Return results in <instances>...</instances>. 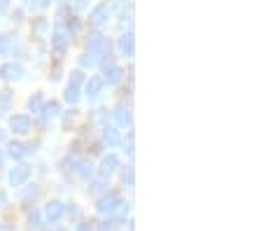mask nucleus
<instances>
[{
	"instance_id": "423d86ee",
	"label": "nucleus",
	"mask_w": 261,
	"mask_h": 231,
	"mask_svg": "<svg viewBox=\"0 0 261 231\" xmlns=\"http://www.w3.org/2000/svg\"><path fill=\"white\" fill-rule=\"evenodd\" d=\"M121 47H124V52L130 56V54H133V38H130V35H126V38L121 40Z\"/></svg>"
},
{
	"instance_id": "dca6fc26",
	"label": "nucleus",
	"mask_w": 261,
	"mask_h": 231,
	"mask_svg": "<svg viewBox=\"0 0 261 231\" xmlns=\"http://www.w3.org/2000/svg\"><path fill=\"white\" fill-rule=\"evenodd\" d=\"M59 213H61L59 203H54V208H51V206H49V217H51V215H54V217H56V215H59Z\"/></svg>"
},
{
	"instance_id": "a211bd4d",
	"label": "nucleus",
	"mask_w": 261,
	"mask_h": 231,
	"mask_svg": "<svg viewBox=\"0 0 261 231\" xmlns=\"http://www.w3.org/2000/svg\"><path fill=\"white\" fill-rule=\"evenodd\" d=\"M0 161H3V157H0Z\"/></svg>"
},
{
	"instance_id": "9b49d317",
	"label": "nucleus",
	"mask_w": 261,
	"mask_h": 231,
	"mask_svg": "<svg viewBox=\"0 0 261 231\" xmlns=\"http://www.w3.org/2000/svg\"><path fill=\"white\" fill-rule=\"evenodd\" d=\"M10 152L14 154V157H23V154H26V147H23V145H12Z\"/></svg>"
},
{
	"instance_id": "f03ea898",
	"label": "nucleus",
	"mask_w": 261,
	"mask_h": 231,
	"mask_svg": "<svg viewBox=\"0 0 261 231\" xmlns=\"http://www.w3.org/2000/svg\"><path fill=\"white\" fill-rule=\"evenodd\" d=\"M100 89H103V82H100V80H96V77H93V80H89V84H87V94L91 96V98H96V96L100 94Z\"/></svg>"
},
{
	"instance_id": "9d476101",
	"label": "nucleus",
	"mask_w": 261,
	"mask_h": 231,
	"mask_svg": "<svg viewBox=\"0 0 261 231\" xmlns=\"http://www.w3.org/2000/svg\"><path fill=\"white\" fill-rule=\"evenodd\" d=\"M117 119H119V124H128V110H124V108H119V115H117Z\"/></svg>"
},
{
	"instance_id": "f257e3e1",
	"label": "nucleus",
	"mask_w": 261,
	"mask_h": 231,
	"mask_svg": "<svg viewBox=\"0 0 261 231\" xmlns=\"http://www.w3.org/2000/svg\"><path fill=\"white\" fill-rule=\"evenodd\" d=\"M12 129H14L16 133H26L28 129H31V119H28L26 115H16L14 119H12Z\"/></svg>"
},
{
	"instance_id": "2eb2a0df",
	"label": "nucleus",
	"mask_w": 261,
	"mask_h": 231,
	"mask_svg": "<svg viewBox=\"0 0 261 231\" xmlns=\"http://www.w3.org/2000/svg\"><path fill=\"white\" fill-rule=\"evenodd\" d=\"M7 44H10V38H0V54L7 49Z\"/></svg>"
},
{
	"instance_id": "f3484780",
	"label": "nucleus",
	"mask_w": 261,
	"mask_h": 231,
	"mask_svg": "<svg viewBox=\"0 0 261 231\" xmlns=\"http://www.w3.org/2000/svg\"><path fill=\"white\" fill-rule=\"evenodd\" d=\"M3 7H7V0H0V10H3Z\"/></svg>"
},
{
	"instance_id": "0eeeda50",
	"label": "nucleus",
	"mask_w": 261,
	"mask_h": 231,
	"mask_svg": "<svg viewBox=\"0 0 261 231\" xmlns=\"http://www.w3.org/2000/svg\"><path fill=\"white\" fill-rule=\"evenodd\" d=\"M108 75H110V77H108V82H110V84H114V82H119L121 70H119V68H112V70H110Z\"/></svg>"
},
{
	"instance_id": "7ed1b4c3",
	"label": "nucleus",
	"mask_w": 261,
	"mask_h": 231,
	"mask_svg": "<svg viewBox=\"0 0 261 231\" xmlns=\"http://www.w3.org/2000/svg\"><path fill=\"white\" fill-rule=\"evenodd\" d=\"M26 175H28V168H26V166H19V168L12 173V177H10L12 185H19V182H23V180H26Z\"/></svg>"
},
{
	"instance_id": "39448f33",
	"label": "nucleus",
	"mask_w": 261,
	"mask_h": 231,
	"mask_svg": "<svg viewBox=\"0 0 261 231\" xmlns=\"http://www.w3.org/2000/svg\"><path fill=\"white\" fill-rule=\"evenodd\" d=\"M105 12H108V10H105V5H100V7H98V10L91 14V21H93V23H103V21H105Z\"/></svg>"
},
{
	"instance_id": "20e7f679",
	"label": "nucleus",
	"mask_w": 261,
	"mask_h": 231,
	"mask_svg": "<svg viewBox=\"0 0 261 231\" xmlns=\"http://www.w3.org/2000/svg\"><path fill=\"white\" fill-rule=\"evenodd\" d=\"M0 72H3V77H21V68L19 66H5Z\"/></svg>"
},
{
	"instance_id": "ddd939ff",
	"label": "nucleus",
	"mask_w": 261,
	"mask_h": 231,
	"mask_svg": "<svg viewBox=\"0 0 261 231\" xmlns=\"http://www.w3.org/2000/svg\"><path fill=\"white\" fill-rule=\"evenodd\" d=\"M105 171H112V166H117V159H114V157H110V159H105Z\"/></svg>"
},
{
	"instance_id": "6e6552de",
	"label": "nucleus",
	"mask_w": 261,
	"mask_h": 231,
	"mask_svg": "<svg viewBox=\"0 0 261 231\" xmlns=\"http://www.w3.org/2000/svg\"><path fill=\"white\" fill-rule=\"evenodd\" d=\"M54 47H56V49H63V44H65V40H63V31H61V28H59V31H56V35H54Z\"/></svg>"
},
{
	"instance_id": "f8f14e48",
	"label": "nucleus",
	"mask_w": 261,
	"mask_h": 231,
	"mask_svg": "<svg viewBox=\"0 0 261 231\" xmlns=\"http://www.w3.org/2000/svg\"><path fill=\"white\" fill-rule=\"evenodd\" d=\"M44 115H47V117L59 115V105H56V103H49V105H47V112H44Z\"/></svg>"
},
{
	"instance_id": "1a4fd4ad",
	"label": "nucleus",
	"mask_w": 261,
	"mask_h": 231,
	"mask_svg": "<svg viewBox=\"0 0 261 231\" xmlns=\"http://www.w3.org/2000/svg\"><path fill=\"white\" fill-rule=\"evenodd\" d=\"M65 98L70 100V103H75L77 100V87L72 84V87H68V91H65Z\"/></svg>"
},
{
	"instance_id": "4468645a",
	"label": "nucleus",
	"mask_w": 261,
	"mask_h": 231,
	"mask_svg": "<svg viewBox=\"0 0 261 231\" xmlns=\"http://www.w3.org/2000/svg\"><path fill=\"white\" fill-rule=\"evenodd\" d=\"M105 140H110V145H114V143H117V133H114V131L105 133Z\"/></svg>"
}]
</instances>
